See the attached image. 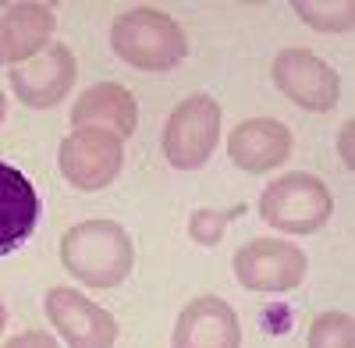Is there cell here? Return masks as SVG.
Wrapping results in <instances>:
<instances>
[{"instance_id":"cell-17","label":"cell","mask_w":355,"mask_h":348,"mask_svg":"<svg viewBox=\"0 0 355 348\" xmlns=\"http://www.w3.org/2000/svg\"><path fill=\"white\" fill-rule=\"evenodd\" d=\"M242 210L245 207H231V210H196L192 217H189V235H192V242H199V245H217L220 238H224V231H227V224L234 220V217H242Z\"/></svg>"},{"instance_id":"cell-7","label":"cell","mask_w":355,"mask_h":348,"mask_svg":"<svg viewBox=\"0 0 355 348\" xmlns=\"http://www.w3.org/2000/svg\"><path fill=\"white\" fill-rule=\"evenodd\" d=\"M274 85L277 93L288 96L295 107L323 114V110H334L341 100V78L338 71L316 57L313 50L302 46H288L274 57Z\"/></svg>"},{"instance_id":"cell-14","label":"cell","mask_w":355,"mask_h":348,"mask_svg":"<svg viewBox=\"0 0 355 348\" xmlns=\"http://www.w3.org/2000/svg\"><path fill=\"white\" fill-rule=\"evenodd\" d=\"M40 224L36 185L11 164L0 160V256L18 252Z\"/></svg>"},{"instance_id":"cell-9","label":"cell","mask_w":355,"mask_h":348,"mask_svg":"<svg viewBox=\"0 0 355 348\" xmlns=\"http://www.w3.org/2000/svg\"><path fill=\"white\" fill-rule=\"evenodd\" d=\"M75 75H78L75 53L64 43H50L33 61L11 68V89L25 107L50 110L57 103H64V96L75 85Z\"/></svg>"},{"instance_id":"cell-6","label":"cell","mask_w":355,"mask_h":348,"mask_svg":"<svg viewBox=\"0 0 355 348\" xmlns=\"http://www.w3.org/2000/svg\"><path fill=\"white\" fill-rule=\"evenodd\" d=\"M125 164L121 139L103 128H71L61 146H57V167L64 182L78 192H100L107 189Z\"/></svg>"},{"instance_id":"cell-13","label":"cell","mask_w":355,"mask_h":348,"mask_svg":"<svg viewBox=\"0 0 355 348\" xmlns=\"http://www.w3.org/2000/svg\"><path fill=\"white\" fill-rule=\"evenodd\" d=\"M75 128H103L117 139H132L139 128V103L135 96L117 82H96L75 100L71 107Z\"/></svg>"},{"instance_id":"cell-3","label":"cell","mask_w":355,"mask_h":348,"mask_svg":"<svg viewBox=\"0 0 355 348\" xmlns=\"http://www.w3.org/2000/svg\"><path fill=\"white\" fill-rule=\"evenodd\" d=\"M334 214V195L316 174L291 171L270 182L259 195V217L266 227H274L277 235H316V231L331 220Z\"/></svg>"},{"instance_id":"cell-4","label":"cell","mask_w":355,"mask_h":348,"mask_svg":"<svg viewBox=\"0 0 355 348\" xmlns=\"http://www.w3.org/2000/svg\"><path fill=\"white\" fill-rule=\"evenodd\" d=\"M220 103L206 93H192L171 110L160 146L174 171H199L220 142Z\"/></svg>"},{"instance_id":"cell-12","label":"cell","mask_w":355,"mask_h":348,"mask_svg":"<svg viewBox=\"0 0 355 348\" xmlns=\"http://www.w3.org/2000/svg\"><path fill=\"white\" fill-rule=\"evenodd\" d=\"M57 15L50 4L25 0L0 11V64H25L50 46Z\"/></svg>"},{"instance_id":"cell-19","label":"cell","mask_w":355,"mask_h":348,"mask_svg":"<svg viewBox=\"0 0 355 348\" xmlns=\"http://www.w3.org/2000/svg\"><path fill=\"white\" fill-rule=\"evenodd\" d=\"M341 160L352 167V121H348L345 132H341Z\"/></svg>"},{"instance_id":"cell-18","label":"cell","mask_w":355,"mask_h":348,"mask_svg":"<svg viewBox=\"0 0 355 348\" xmlns=\"http://www.w3.org/2000/svg\"><path fill=\"white\" fill-rule=\"evenodd\" d=\"M4 348H61L46 331H21V334H15Z\"/></svg>"},{"instance_id":"cell-5","label":"cell","mask_w":355,"mask_h":348,"mask_svg":"<svg viewBox=\"0 0 355 348\" xmlns=\"http://www.w3.org/2000/svg\"><path fill=\"white\" fill-rule=\"evenodd\" d=\"M309 274L306 249L288 238H252L234 252V277L245 292L281 295L295 292Z\"/></svg>"},{"instance_id":"cell-21","label":"cell","mask_w":355,"mask_h":348,"mask_svg":"<svg viewBox=\"0 0 355 348\" xmlns=\"http://www.w3.org/2000/svg\"><path fill=\"white\" fill-rule=\"evenodd\" d=\"M8 327V309H4V302H0V331Z\"/></svg>"},{"instance_id":"cell-15","label":"cell","mask_w":355,"mask_h":348,"mask_svg":"<svg viewBox=\"0 0 355 348\" xmlns=\"http://www.w3.org/2000/svg\"><path fill=\"white\" fill-rule=\"evenodd\" d=\"M295 15H299L306 25L320 28V33H348L355 21V4L352 0H295Z\"/></svg>"},{"instance_id":"cell-16","label":"cell","mask_w":355,"mask_h":348,"mask_svg":"<svg viewBox=\"0 0 355 348\" xmlns=\"http://www.w3.org/2000/svg\"><path fill=\"white\" fill-rule=\"evenodd\" d=\"M309 348H355V320L348 313H320L309 324Z\"/></svg>"},{"instance_id":"cell-8","label":"cell","mask_w":355,"mask_h":348,"mask_svg":"<svg viewBox=\"0 0 355 348\" xmlns=\"http://www.w3.org/2000/svg\"><path fill=\"white\" fill-rule=\"evenodd\" d=\"M43 309L53 331L68 341V348H114L117 341V320L89 295H78L75 288H50Z\"/></svg>"},{"instance_id":"cell-2","label":"cell","mask_w":355,"mask_h":348,"mask_svg":"<svg viewBox=\"0 0 355 348\" xmlns=\"http://www.w3.org/2000/svg\"><path fill=\"white\" fill-rule=\"evenodd\" d=\"M110 50L128 68L171 71L189 57L185 28L157 8H128L110 25Z\"/></svg>"},{"instance_id":"cell-1","label":"cell","mask_w":355,"mask_h":348,"mask_svg":"<svg viewBox=\"0 0 355 348\" xmlns=\"http://www.w3.org/2000/svg\"><path fill=\"white\" fill-rule=\"evenodd\" d=\"M61 267L85 288H117L135 267V242L117 220H82L61 238Z\"/></svg>"},{"instance_id":"cell-10","label":"cell","mask_w":355,"mask_h":348,"mask_svg":"<svg viewBox=\"0 0 355 348\" xmlns=\"http://www.w3.org/2000/svg\"><path fill=\"white\" fill-rule=\"evenodd\" d=\"M171 348H242L239 313L220 295H199L182 313L171 334Z\"/></svg>"},{"instance_id":"cell-11","label":"cell","mask_w":355,"mask_h":348,"mask_svg":"<svg viewBox=\"0 0 355 348\" xmlns=\"http://www.w3.org/2000/svg\"><path fill=\"white\" fill-rule=\"evenodd\" d=\"M227 157L245 174L277 171L291 157V132L277 118H245L227 135Z\"/></svg>"},{"instance_id":"cell-20","label":"cell","mask_w":355,"mask_h":348,"mask_svg":"<svg viewBox=\"0 0 355 348\" xmlns=\"http://www.w3.org/2000/svg\"><path fill=\"white\" fill-rule=\"evenodd\" d=\"M4 118H8V96H4V89H0V125H4Z\"/></svg>"}]
</instances>
